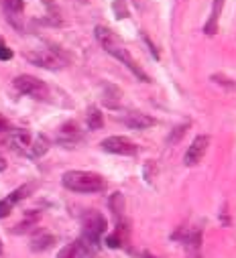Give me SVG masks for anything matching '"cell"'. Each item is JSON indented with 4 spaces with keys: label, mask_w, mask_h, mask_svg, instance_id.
<instances>
[{
    "label": "cell",
    "mask_w": 236,
    "mask_h": 258,
    "mask_svg": "<svg viewBox=\"0 0 236 258\" xmlns=\"http://www.w3.org/2000/svg\"><path fill=\"white\" fill-rule=\"evenodd\" d=\"M96 39H98V43L102 45V49L108 53V55H112L114 59H118V61H123L125 66L141 80V82H151V78L141 70V66L135 61V57L131 55V51L127 49V45H125V41L118 37L114 31H110L108 27H102V25H98L96 27Z\"/></svg>",
    "instance_id": "1"
},
{
    "label": "cell",
    "mask_w": 236,
    "mask_h": 258,
    "mask_svg": "<svg viewBox=\"0 0 236 258\" xmlns=\"http://www.w3.org/2000/svg\"><path fill=\"white\" fill-rule=\"evenodd\" d=\"M66 189L76 193H98L106 189V179L92 171H68L62 177Z\"/></svg>",
    "instance_id": "2"
},
{
    "label": "cell",
    "mask_w": 236,
    "mask_h": 258,
    "mask_svg": "<svg viewBox=\"0 0 236 258\" xmlns=\"http://www.w3.org/2000/svg\"><path fill=\"white\" fill-rule=\"evenodd\" d=\"M82 228H84L82 238H84L86 242H90L92 246H98L102 234H104L106 228H108V224H106V218H104L100 212L88 210V212L82 216Z\"/></svg>",
    "instance_id": "3"
},
{
    "label": "cell",
    "mask_w": 236,
    "mask_h": 258,
    "mask_svg": "<svg viewBox=\"0 0 236 258\" xmlns=\"http://www.w3.org/2000/svg\"><path fill=\"white\" fill-rule=\"evenodd\" d=\"M0 143H5V145H7L9 149H13L15 153L29 155L33 137H31L29 131H25V128H9V131L0 133Z\"/></svg>",
    "instance_id": "4"
},
{
    "label": "cell",
    "mask_w": 236,
    "mask_h": 258,
    "mask_svg": "<svg viewBox=\"0 0 236 258\" xmlns=\"http://www.w3.org/2000/svg\"><path fill=\"white\" fill-rule=\"evenodd\" d=\"M15 88L21 94H25V96H29L33 100H47L49 98L47 84L43 80L35 78V76H19V78H15Z\"/></svg>",
    "instance_id": "5"
},
{
    "label": "cell",
    "mask_w": 236,
    "mask_h": 258,
    "mask_svg": "<svg viewBox=\"0 0 236 258\" xmlns=\"http://www.w3.org/2000/svg\"><path fill=\"white\" fill-rule=\"evenodd\" d=\"M25 57H27V61L33 63V66H39V68H45V70H62L66 66V61L59 57L55 51H51V49L27 51Z\"/></svg>",
    "instance_id": "6"
},
{
    "label": "cell",
    "mask_w": 236,
    "mask_h": 258,
    "mask_svg": "<svg viewBox=\"0 0 236 258\" xmlns=\"http://www.w3.org/2000/svg\"><path fill=\"white\" fill-rule=\"evenodd\" d=\"M100 147L106 153L123 155V157H133V155L139 153V147L131 139H127V137H108V139H104L100 143Z\"/></svg>",
    "instance_id": "7"
},
{
    "label": "cell",
    "mask_w": 236,
    "mask_h": 258,
    "mask_svg": "<svg viewBox=\"0 0 236 258\" xmlns=\"http://www.w3.org/2000/svg\"><path fill=\"white\" fill-rule=\"evenodd\" d=\"M208 147H210V137L208 135H200L192 141V145L188 147L186 151V157H184V163L186 167H196L198 163H202V159L206 157L208 153Z\"/></svg>",
    "instance_id": "8"
},
{
    "label": "cell",
    "mask_w": 236,
    "mask_h": 258,
    "mask_svg": "<svg viewBox=\"0 0 236 258\" xmlns=\"http://www.w3.org/2000/svg\"><path fill=\"white\" fill-rule=\"evenodd\" d=\"M94 250H96V246H92L84 238H78L76 242L62 248V252L57 254V258H92Z\"/></svg>",
    "instance_id": "9"
},
{
    "label": "cell",
    "mask_w": 236,
    "mask_h": 258,
    "mask_svg": "<svg viewBox=\"0 0 236 258\" xmlns=\"http://www.w3.org/2000/svg\"><path fill=\"white\" fill-rule=\"evenodd\" d=\"M127 242H129V224L125 220H121V222H118V226H116V230H114V234L106 238V244L110 248H121Z\"/></svg>",
    "instance_id": "10"
},
{
    "label": "cell",
    "mask_w": 236,
    "mask_h": 258,
    "mask_svg": "<svg viewBox=\"0 0 236 258\" xmlns=\"http://www.w3.org/2000/svg\"><path fill=\"white\" fill-rule=\"evenodd\" d=\"M125 124L129 128H133V131H143V128H149L155 124V118H151L143 112H131L125 116Z\"/></svg>",
    "instance_id": "11"
},
{
    "label": "cell",
    "mask_w": 236,
    "mask_h": 258,
    "mask_svg": "<svg viewBox=\"0 0 236 258\" xmlns=\"http://www.w3.org/2000/svg\"><path fill=\"white\" fill-rule=\"evenodd\" d=\"M224 3L226 0H214V5H212V13H210V19L204 27L206 35H214L218 31V21H220V15H222V9H224Z\"/></svg>",
    "instance_id": "12"
},
{
    "label": "cell",
    "mask_w": 236,
    "mask_h": 258,
    "mask_svg": "<svg viewBox=\"0 0 236 258\" xmlns=\"http://www.w3.org/2000/svg\"><path fill=\"white\" fill-rule=\"evenodd\" d=\"M78 139H80V128H78L76 122H68V124H64L62 128H59V141H62V143L72 145Z\"/></svg>",
    "instance_id": "13"
},
{
    "label": "cell",
    "mask_w": 236,
    "mask_h": 258,
    "mask_svg": "<svg viewBox=\"0 0 236 258\" xmlns=\"http://www.w3.org/2000/svg\"><path fill=\"white\" fill-rule=\"evenodd\" d=\"M121 98H123V94H121V90H118L116 86L108 84V86L104 88V96H102L104 106H108V108H116L118 104H121Z\"/></svg>",
    "instance_id": "14"
},
{
    "label": "cell",
    "mask_w": 236,
    "mask_h": 258,
    "mask_svg": "<svg viewBox=\"0 0 236 258\" xmlns=\"http://www.w3.org/2000/svg\"><path fill=\"white\" fill-rule=\"evenodd\" d=\"M3 7H5V13L9 15V19L13 23H15V19H21V15L25 11L23 0H3Z\"/></svg>",
    "instance_id": "15"
},
{
    "label": "cell",
    "mask_w": 236,
    "mask_h": 258,
    "mask_svg": "<svg viewBox=\"0 0 236 258\" xmlns=\"http://www.w3.org/2000/svg\"><path fill=\"white\" fill-rule=\"evenodd\" d=\"M49 151V139L45 135H39L33 143H31V151H29V157L37 159V157H43L45 153Z\"/></svg>",
    "instance_id": "16"
},
{
    "label": "cell",
    "mask_w": 236,
    "mask_h": 258,
    "mask_svg": "<svg viewBox=\"0 0 236 258\" xmlns=\"http://www.w3.org/2000/svg\"><path fill=\"white\" fill-rule=\"evenodd\" d=\"M86 120H88V128H92V131H98V128L104 126V116H102V112H100L96 106L88 108Z\"/></svg>",
    "instance_id": "17"
},
{
    "label": "cell",
    "mask_w": 236,
    "mask_h": 258,
    "mask_svg": "<svg viewBox=\"0 0 236 258\" xmlns=\"http://www.w3.org/2000/svg\"><path fill=\"white\" fill-rule=\"evenodd\" d=\"M110 210L118 220H123V216H125V196L123 193H114L110 198Z\"/></svg>",
    "instance_id": "18"
},
{
    "label": "cell",
    "mask_w": 236,
    "mask_h": 258,
    "mask_svg": "<svg viewBox=\"0 0 236 258\" xmlns=\"http://www.w3.org/2000/svg\"><path fill=\"white\" fill-rule=\"evenodd\" d=\"M55 244V236H51V234H41V236H37V238H33V250H47V248H51Z\"/></svg>",
    "instance_id": "19"
},
{
    "label": "cell",
    "mask_w": 236,
    "mask_h": 258,
    "mask_svg": "<svg viewBox=\"0 0 236 258\" xmlns=\"http://www.w3.org/2000/svg\"><path fill=\"white\" fill-rule=\"evenodd\" d=\"M112 9H114L116 19H127V17H129V9H127V3H125V0H114Z\"/></svg>",
    "instance_id": "20"
},
{
    "label": "cell",
    "mask_w": 236,
    "mask_h": 258,
    "mask_svg": "<svg viewBox=\"0 0 236 258\" xmlns=\"http://www.w3.org/2000/svg\"><path fill=\"white\" fill-rule=\"evenodd\" d=\"M188 126H190V122H186V124H182V126H177V128H175V133H173V135H171L167 141H169L171 145H175L177 141H180V139L184 137V133L188 131Z\"/></svg>",
    "instance_id": "21"
},
{
    "label": "cell",
    "mask_w": 236,
    "mask_h": 258,
    "mask_svg": "<svg viewBox=\"0 0 236 258\" xmlns=\"http://www.w3.org/2000/svg\"><path fill=\"white\" fill-rule=\"evenodd\" d=\"M9 59H13V51L9 49V45L0 39V61H9Z\"/></svg>",
    "instance_id": "22"
},
{
    "label": "cell",
    "mask_w": 236,
    "mask_h": 258,
    "mask_svg": "<svg viewBox=\"0 0 236 258\" xmlns=\"http://www.w3.org/2000/svg\"><path fill=\"white\" fill-rule=\"evenodd\" d=\"M13 208H15V206H13V204H11V202L5 198L3 202H0V218H7V216L13 212Z\"/></svg>",
    "instance_id": "23"
},
{
    "label": "cell",
    "mask_w": 236,
    "mask_h": 258,
    "mask_svg": "<svg viewBox=\"0 0 236 258\" xmlns=\"http://www.w3.org/2000/svg\"><path fill=\"white\" fill-rule=\"evenodd\" d=\"M5 167H7V163H5V159L0 157V171H5Z\"/></svg>",
    "instance_id": "24"
},
{
    "label": "cell",
    "mask_w": 236,
    "mask_h": 258,
    "mask_svg": "<svg viewBox=\"0 0 236 258\" xmlns=\"http://www.w3.org/2000/svg\"><path fill=\"white\" fill-rule=\"evenodd\" d=\"M78 3H84V5H86V3H88V0H78Z\"/></svg>",
    "instance_id": "25"
},
{
    "label": "cell",
    "mask_w": 236,
    "mask_h": 258,
    "mask_svg": "<svg viewBox=\"0 0 236 258\" xmlns=\"http://www.w3.org/2000/svg\"><path fill=\"white\" fill-rule=\"evenodd\" d=\"M0 252H3V242H0Z\"/></svg>",
    "instance_id": "26"
}]
</instances>
